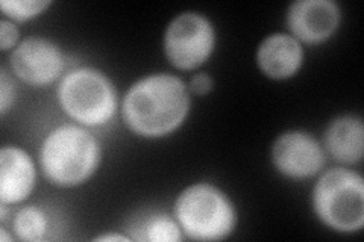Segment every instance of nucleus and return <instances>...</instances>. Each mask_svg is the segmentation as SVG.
I'll return each instance as SVG.
<instances>
[{
  "instance_id": "obj_13",
  "label": "nucleus",
  "mask_w": 364,
  "mask_h": 242,
  "mask_svg": "<svg viewBox=\"0 0 364 242\" xmlns=\"http://www.w3.org/2000/svg\"><path fill=\"white\" fill-rule=\"evenodd\" d=\"M184 238V233L176 220L166 214L149 215L135 226V241H151V242H179Z\"/></svg>"
},
{
  "instance_id": "obj_10",
  "label": "nucleus",
  "mask_w": 364,
  "mask_h": 242,
  "mask_svg": "<svg viewBox=\"0 0 364 242\" xmlns=\"http://www.w3.org/2000/svg\"><path fill=\"white\" fill-rule=\"evenodd\" d=\"M37 168L26 150L5 145L0 150V203L17 204L33 191Z\"/></svg>"
},
{
  "instance_id": "obj_1",
  "label": "nucleus",
  "mask_w": 364,
  "mask_h": 242,
  "mask_svg": "<svg viewBox=\"0 0 364 242\" xmlns=\"http://www.w3.org/2000/svg\"><path fill=\"white\" fill-rule=\"evenodd\" d=\"M190 89L168 73L147 75L134 82L122 101L123 121L143 138H163L175 132L190 112Z\"/></svg>"
},
{
  "instance_id": "obj_12",
  "label": "nucleus",
  "mask_w": 364,
  "mask_h": 242,
  "mask_svg": "<svg viewBox=\"0 0 364 242\" xmlns=\"http://www.w3.org/2000/svg\"><path fill=\"white\" fill-rule=\"evenodd\" d=\"M323 143L326 152L343 164H358L364 153V124L358 115H341L329 123Z\"/></svg>"
},
{
  "instance_id": "obj_17",
  "label": "nucleus",
  "mask_w": 364,
  "mask_h": 242,
  "mask_svg": "<svg viewBox=\"0 0 364 242\" xmlns=\"http://www.w3.org/2000/svg\"><path fill=\"white\" fill-rule=\"evenodd\" d=\"M20 32L14 21L8 18L0 20V49L8 52L11 49H16L18 45Z\"/></svg>"
},
{
  "instance_id": "obj_15",
  "label": "nucleus",
  "mask_w": 364,
  "mask_h": 242,
  "mask_svg": "<svg viewBox=\"0 0 364 242\" xmlns=\"http://www.w3.org/2000/svg\"><path fill=\"white\" fill-rule=\"evenodd\" d=\"M52 5L49 0H2L0 8L5 18L11 21H26L43 14Z\"/></svg>"
},
{
  "instance_id": "obj_7",
  "label": "nucleus",
  "mask_w": 364,
  "mask_h": 242,
  "mask_svg": "<svg viewBox=\"0 0 364 242\" xmlns=\"http://www.w3.org/2000/svg\"><path fill=\"white\" fill-rule=\"evenodd\" d=\"M9 61L16 76L33 87L53 84L65 68V56L60 45L43 37L20 41Z\"/></svg>"
},
{
  "instance_id": "obj_2",
  "label": "nucleus",
  "mask_w": 364,
  "mask_h": 242,
  "mask_svg": "<svg viewBox=\"0 0 364 242\" xmlns=\"http://www.w3.org/2000/svg\"><path fill=\"white\" fill-rule=\"evenodd\" d=\"M100 163V144L81 124H61L44 138L40 165L46 179L56 187L82 185Z\"/></svg>"
},
{
  "instance_id": "obj_19",
  "label": "nucleus",
  "mask_w": 364,
  "mask_h": 242,
  "mask_svg": "<svg viewBox=\"0 0 364 242\" xmlns=\"http://www.w3.org/2000/svg\"><path fill=\"white\" fill-rule=\"evenodd\" d=\"M95 241H102V242H128V241H132L131 236H124L122 233H105V235H100V236H96Z\"/></svg>"
},
{
  "instance_id": "obj_3",
  "label": "nucleus",
  "mask_w": 364,
  "mask_h": 242,
  "mask_svg": "<svg viewBox=\"0 0 364 242\" xmlns=\"http://www.w3.org/2000/svg\"><path fill=\"white\" fill-rule=\"evenodd\" d=\"M175 218L182 233L190 239L222 241L234 232L237 211L220 188L200 182L179 192Z\"/></svg>"
},
{
  "instance_id": "obj_5",
  "label": "nucleus",
  "mask_w": 364,
  "mask_h": 242,
  "mask_svg": "<svg viewBox=\"0 0 364 242\" xmlns=\"http://www.w3.org/2000/svg\"><path fill=\"white\" fill-rule=\"evenodd\" d=\"M313 209L318 220L336 232H358L364 224L361 175L348 168L325 171L313 189Z\"/></svg>"
},
{
  "instance_id": "obj_20",
  "label": "nucleus",
  "mask_w": 364,
  "mask_h": 242,
  "mask_svg": "<svg viewBox=\"0 0 364 242\" xmlns=\"http://www.w3.org/2000/svg\"><path fill=\"white\" fill-rule=\"evenodd\" d=\"M0 236H2V241H4V242L13 241V236H9V235L6 233V229H5V227H0Z\"/></svg>"
},
{
  "instance_id": "obj_11",
  "label": "nucleus",
  "mask_w": 364,
  "mask_h": 242,
  "mask_svg": "<svg viewBox=\"0 0 364 242\" xmlns=\"http://www.w3.org/2000/svg\"><path fill=\"white\" fill-rule=\"evenodd\" d=\"M257 64L270 79H289L301 70L304 64V48L291 33L275 32L259 43Z\"/></svg>"
},
{
  "instance_id": "obj_16",
  "label": "nucleus",
  "mask_w": 364,
  "mask_h": 242,
  "mask_svg": "<svg viewBox=\"0 0 364 242\" xmlns=\"http://www.w3.org/2000/svg\"><path fill=\"white\" fill-rule=\"evenodd\" d=\"M17 99V85L13 76L2 68L0 73V112L5 115L11 108H13L14 101Z\"/></svg>"
},
{
  "instance_id": "obj_14",
  "label": "nucleus",
  "mask_w": 364,
  "mask_h": 242,
  "mask_svg": "<svg viewBox=\"0 0 364 242\" xmlns=\"http://www.w3.org/2000/svg\"><path fill=\"white\" fill-rule=\"evenodd\" d=\"M13 230L20 241L37 242L49 232V218L38 206H25L14 215Z\"/></svg>"
},
{
  "instance_id": "obj_9",
  "label": "nucleus",
  "mask_w": 364,
  "mask_h": 242,
  "mask_svg": "<svg viewBox=\"0 0 364 242\" xmlns=\"http://www.w3.org/2000/svg\"><path fill=\"white\" fill-rule=\"evenodd\" d=\"M291 35L306 44L326 41L340 26L341 9L334 0H296L287 11Z\"/></svg>"
},
{
  "instance_id": "obj_4",
  "label": "nucleus",
  "mask_w": 364,
  "mask_h": 242,
  "mask_svg": "<svg viewBox=\"0 0 364 242\" xmlns=\"http://www.w3.org/2000/svg\"><path fill=\"white\" fill-rule=\"evenodd\" d=\"M56 94L63 111L84 128L109 123L119 106L111 79L93 67H79L64 75Z\"/></svg>"
},
{
  "instance_id": "obj_8",
  "label": "nucleus",
  "mask_w": 364,
  "mask_h": 242,
  "mask_svg": "<svg viewBox=\"0 0 364 242\" xmlns=\"http://www.w3.org/2000/svg\"><path fill=\"white\" fill-rule=\"evenodd\" d=\"M272 163L282 176L306 179L321 172L325 165V152L311 133L289 131L273 143Z\"/></svg>"
},
{
  "instance_id": "obj_18",
  "label": "nucleus",
  "mask_w": 364,
  "mask_h": 242,
  "mask_svg": "<svg viewBox=\"0 0 364 242\" xmlns=\"http://www.w3.org/2000/svg\"><path fill=\"white\" fill-rule=\"evenodd\" d=\"M214 82H213V77L207 73H198L191 77L190 80V85L188 89L191 94H196V96H205L208 94L210 91L213 89Z\"/></svg>"
},
{
  "instance_id": "obj_6",
  "label": "nucleus",
  "mask_w": 364,
  "mask_h": 242,
  "mask_svg": "<svg viewBox=\"0 0 364 242\" xmlns=\"http://www.w3.org/2000/svg\"><path fill=\"white\" fill-rule=\"evenodd\" d=\"M163 48L168 62L179 70H195L208 61L215 48V29L203 14L181 13L166 28Z\"/></svg>"
}]
</instances>
